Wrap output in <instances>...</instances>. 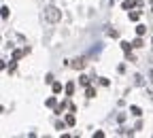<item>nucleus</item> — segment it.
<instances>
[{"mask_svg": "<svg viewBox=\"0 0 153 138\" xmlns=\"http://www.w3.org/2000/svg\"><path fill=\"white\" fill-rule=\"evenodd\" d=\"M85 96H87V98H96V89L87 85V89H85Z\"/></svg>", "mask_w": 153, "mask_h": 138, "instance_id": "nucleus-6", "label": "nucleus"}, {"mask_svg": "<svg viewBox=\"0 0 153 138\" xmlns=\"http://www.w3.org/2000/svg\"><path fill=\"white\" fill-rule=\"evenodd\" d=\"M47 19H49V21H60V19H62V13H60L58 9L49 7V9H47Z\"/></svg>", "mask_w": 153, "mask_h": 138, "instance_id": "nucleus-1", "label": "nucleus"}, {"mask_svg": "<svg viewBox=\"0 0 153 138\" xmlns=\"http://www.w3.org/2000/svg\"><path fill=\"white\" fill-rule=\"evenodd\" d=\"M136 34H138V36L147 34V26H136Z\"/></svg>", "mask_w": 153, "mask_h": 138, "instance_id": "nucleus-8", "label": "nucleus"}, {"mask_svg": "<svg viewBox=\"0 0 153 138\" xmlns=\"http://www.w3.org/2000/svg\"><path fill=\"white\" fill-rule=\"evenodd\" d=\"M79 83H81V85H85V87H87V85H89V76H85V74H83V76L79 79Z\"/></svg>", "mask_w": 153, "mask_h": 138, "instance_id": "nucleus-12", "label": "nucleus"}, {"mask_svg": "<svg viewBox=\"0 0 153 138\" xmlns=\"http://www.w3.org/2000/svg\"><path fill=\"white\" fill-rule=\"evenodd\" d=\"M72 68H74V70H81V68H85V57H76L74 62H72Z\"/></svg>", "mask_w": 153, "mask_h": 138, "instance_id": "nucleus-2", "label": "nucleus"}, {"mask_svg": "<svg viewBox=\"0 0 153 138\" xmlns=\"http://www.w3.org/2000/svg\"><path fill=\"white\" fill-rule=\"evenodd\" d=\"M132 7H136L134 0H123V4H121V9H123V11H130Z\"/></svg>", "mask_w": 153, "mask_h": 138, "instance_id": "nucleus-4", "label": "nucleus"}, {"mask_svg": "<svg viewBox=\"0 0 153 138\" xmlns=\"http://www.w3.org/2000/svg\"><path fill=\"white\" fill-rule=\"evenodd\" d=\"M74 93V83H68L66 85V96H72Z\"/></svg>", "mask_w": 153, "mask_h": 138, "instance_id": "nucleus-9", "label": "nucleus"}, {"mask_svg": "<svg viewBox=\"0 0 153 138\" xmlns=\"http://www.w3.org/2000/svg\"><path fill=\"white\" fill-rule=\"evenodd\" d=\"M45 106H49V108H56V106H58V100H56V98H49V100L45 102Z\"/></svg>", "mask_w": 153, "mask_h": 138, "instance_id": "nucleus-7", "label": "nucleus"}, {"mask_svg": "<svg viewBox=\"0 0 153 138\" xmlns=\"http://www.w3.org/2000/svg\"><path fill=\"white\" fill-rule=\"evenodd\" d=\"M132 45H134V49L143 47V41H140V36H138V38H134V41H132Z\"/></svg>", "mask_w": 153, "mask_h": 138, "instance_id": "nucleus-13", "label": "nucleus"}, {"mask_svg": "<svg viewBox=\"0 0 153 138\" xmlns=\"http://www.w3.org/2000/svg\"><path fill=\"white\" fill-rule=\"evenodd\" d=\"M130 113H132L134 117H140V115H143V113H140V108H138V106H132V108H130Z\"/></svg>", "mask_w": 153, "mask_h": 138, "instance_id": "nucleus-11", "label": "nucleus"}, {"mask_svg": "<svg viewBox=\"0 0 153 138\" xmlns=\"http://www.w3.org/2000/svg\"><path fill=\"white\" fill-rule=\"evenodd\" d=\"M24 53H26V49H24V51H19V49H17V51H13V60H19Z\"/></svg>", "mask_w": 153, "mask_h": 138, "instance_id": "nucleus-14", "label": "nucleus"}, {"mask_svg": "<svg viewBox=\"0 0 153 138\" xmlns=\"http://www.w3.org/2000/svg\"><path fill=\"white\" fill-rule=\"evenodd\" d=\"M7 17H9V9L2 7V19H7Z\"/></svg>", "mask_w": 153, "mask_h": 138, "instance_id": "nucleus-16", "label": "nucleus"}, {"mask_svg": "<svg viewBox=\"0 0 153 138\" xmlns=\"http://www.w3.org/2000/svg\"><path fill=\"white\" fill-rule=\"evenodd\" d=\"M53 91H56V93L62 91V83H53Z\"/></svg>", "mask_w": 153, "mask_h": 138, "instance_id": "nucleus-15", "label": "nucleus"}, {"mask_svg": "<svg viewBox=\"0 0 153 138\" xmlns=\"http://www.w3.org/2000/svg\"><path fill=\"white\" fill-rule=\"evenodd\" d=\"M132 47H134V45H132V43H128V41H123V43H121V49H123V53L128 55V57H130V51H132Z\"/></svg>", "mask_w": 153, "mask_h": 138, "instance_id": "nucleus-3", "label": "nucleus"}, {"mask_svg": "<svg viewBox=\"0 0 153 138\" xmlns=\"http://www.w3.org/2000/svg\"><path fill=\"white\" fill-rule=\"evenodd\" d=\"M140 19V13L138 11H134V13H130V21H138Z\"/></svg>", "mask_w": 153, "mask_h": 138, "instance_id": "nucleus-10", "label": "nucleus"}, {"mask_svg": "<svg viewBox=\"0 0 153 138\" xmlns=\"http://www.w3.org/2000/svg\"><path fill=\"white\" fill-rule=\"evenodd\" d=\"M66 123H68V128H72V125L76 123V119H74V115H72V113L66 115Z\"/></svg>", "mask_w": 153, "mask_h": 138, "instance_id": "nucleus-5", "label": "nucleus"}]
</instances>
